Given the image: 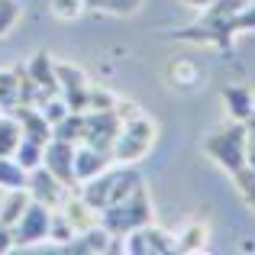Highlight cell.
<instances>
[{
  "mask_svg": "<svg viewBox=\"0 0 255 255\" xmlns=\"http://www.w3.org/2000/svg\"><path fill=\"white\" fill-rule=\"evenodd\" d=\"M139 184H142V178H139V171L132 168V165L104 168L97 178H91V181H84V184H81V197L100 213L104 207H110V204H117V200L129 197Z\"/></svg>",
  "mask_w": 255,
  "mask_h": 255,
  "instance_id": "1",
  "label": "cell"
},
{
  "mask_svg": "<svg viewBox=\"0 0 255 255\" xmlns=\"http://www.w3.org/2000/svg\"><path fill=\"white\" fill-rule=\"evenodd\" d=\"M97 223L107 226L113 236H126V233H132V230L149 226L152 223V200H149L145 184H139L129 197H123V200H117V204L104 207Z\"/></svg>",
  "mask_w": 255,
  "mask_h": 255,
  "instance_id": "2",
  "label": "cell"
},
{
  "mask_svg": "<svg viewBox=\"0 0 255 255\" xmlns=\"http://www.w3.org/2000/svg\"><path fill=\"white\" fill-rule=\"evenodd\" d=\"M155 145V123L142 113L123 120L117 132V142H113V162L117 165H136L139 158L149 155V149Z\"/></svg>",
  "mask_w": 255,
  "mask_h": 255,
  "instance_id": "3",
  "label": "cell"
},
{
  "mask_svg": "<svg viewBox=\"0 0 255 255\" xmlns=\"http://www.w3.org/2000/svg\"><path fill=\"white\" fill-rule=\"evenodd\" d=\"M246 149H249V129H246V123H239V120H233L230 126L217 129L213 136H207V142H204V152L217 165H223L230 174H236L246 165Z\"/></svg>",
  "mask_w": 255,
  "mask_h": 255,
  "instance_id": "4",
  "label": "cell"
},
{
  "mask_svg": "<svg viewBox=\"0 0 255 255\" xmlns=\"http://www.w3.org/2000/svg\"><path fill=\"white\" fill-rule=\"evenodd\" d=\"M123 126L120 113L113 110H84V136L81 142L94 145V149H104L113 155V142H117V132Z\"/></svg>",
  "mask_w": 255,
  "mask_h": 255,
  "instance_id": "5",
  "label": "cell"
},
{
  "mask_svg": "<svg viewBox=\"0 0 255 255\" xmlns=\"http://www.w3.org/2000/svg\"><path fill=\"white\" fill-rule=\"evenodd\" d=\"M49 223H52V207L29 200V207L23 210V217L13 226V239H16V249H29V246L49 239Z\"/></svg>",
  "mask_w": 255,
  "mask_h": 255,
  "instance_id": "6",
  "label": "cell"
},
{
  "mask_svg": "<svg viewBox=\"0 0 255 255\" xmlns=\"http://www.w3.org/2000/svg\"><path fill=\"white\" fill-rule=\"evenodd\" d=\"M75 145L78 142H68V139H58L52 136L42 149V165L62 181L65 187H75Z\"/></svg>",
  "mask_w": 255,
  "mask_h": 255,
  "instance_id": "7",
  "label": "cell"
},
{
  "mask_svg": "<svg viewBox=\"0 0 255 255\" xmlns=\"http://www.w3.org/2000/svg\"><path fill=\"white\" fill-rule=\"evenodd\" d=\"M26 191H29V197L32 200H39V204H45V207H62V200L68 197V187L62 184V181L55 178L45 165H39V168H32V171H26Z\"/></svg>",
  "mask_w": 255,
  "mask_h": 255,
  "instance_id": "8",
  "label": "cell"
},
{
  "mask_svg": "<svg viewBox=\"0 0 255 255\" xmlns=\"http://www.w3.org/2000/svg\"><path fill=\"white\" fill-rule=\"evenodd\" d=\"M113 165V155L104 149H94V145L87 142H78L75 145V181L78 184H84V181L97 178L104 168H110Z\"/></svg>",
  "mask_w": 255,
  "mask_h": 255,
  "instance_id": "9",
  "label": "cell"
},
{
  "mask_svg": "<svg viewBox=\"0 0 255 255\" xmlns=\"http://www.w3.org/2000/svg\"><path fill=\"white\" fill-rule=\"evenodd\" d=\"M10 113L19 120V126H23V136L36 139V142H42V145L52 139V123L42 117V110H39V107H26V104H19V107H13Z\"/></svg>",
  "mask_w": 255,
  "mask_h": 255,
  "instance_id": "10",
  "label": "cell"
},
{
  "mask_svg": "<svg viewBox=\"0 0 255 255\" xmlns=\"http://www.w3.org/2000/svg\"><path fill=\"white\" fill-rule=\"evenodd\" d=\"M62 213L68 217V223L75 226V233H81V230H87V226H94L100 220V213L94 210L91 204L81 197V194H68V197L62 200Z\"/></svg>",
  "mask_w": 255,
  "mask_h": 255,
  "instance_id": "11",
  "label": "cell"
},
{
  "mask_svg": "<svg viewBox=\"0 0 255 255\" xmlns=\"http://www.w3.org/2000/svg\"><path fill=\"white\" fill-rule=\"evenodd\" d=\"M29 191L26 187H13V191L0 194V226H16V220L23 217V210L29 207Z\"/></svg>",
  "mask_w": 255,
  "mask_h": 255,
  "instance_id": "12",
  "label": "cell"
},
{
  "mask_svg": "<svg viewBox=\"0 0 255 255\" xmlns=\"http://www.w3.org/2000/svg\"><path fill=\"white\" fill-rule=\"evenodd\" d=\"M223 100H226V110H230L233 120H239V123H246V120L255 113V100H252V91L249 87H223Z\"/></svg>",
  "mask_w": 255,
  "mask_h": 255,
  "instance_id": "13",
  "label": "cell"
},
{
  "mask_svg": "<svg viewBox=\"0 0 255 255\" xmlns=\"http://www.w3.org/2000/svg\"><path fill=\"white\" fill-rule=\"evenodd\" d=\"M26 71H29V78L36 81L42 91L49 94H58V78H55V62H52L45 52H39V55H32L29 62H26Z\"/></svg>",
  "mask_w": 255,
  "mask_h": 255,
  "instance_id": "14",
  "label": "cell"
},
{
  "mask_svg": "<svg viewBox=\"0 0 255 255\" xmlns=\"http://www.w3.org/2000/svg\"><path fill=\"white\" fill-rule=\"evenodd\" d=\"M23 139V126L13 113H3L0 110V155H13Z\"/></svg>",
  "mask_w": 255,
  "mask_h": 255,
  "instance_id": "15",
  "label": "cell"
},
{
  "mask_svg": "<svg viewBox=\"0 0 255 255\" xmlns=\"http://www.w3.org/2000/svg\"><path fill=\"white\" fill-rule=\"evenodd\" d=\"M26 187V168L13 155H0V191Z\"/></svg>",
  "mask_w": 255,
  "mask_h": 255,
  "instance_id": "16",
  "label": "cell"
},
{
  "mask_svg": "<svg viewBox=\"0 0 255 255\" xmlns=\"http://www.w3.org/2000/svg\"><path fill=\"white\" fill-rule=\"evenodd\" d=\"M42 149H45L42 142L23 136V139H19V145H16V152H13V158H16L26 171H32V168H39V165H42Z\"/></svg>",
  "mask_w": 255,
  "mask_h": 255,
  "instance_id": "17",
  "label": "cell"
},
{
  "mask_svg": "<svg viewBox=\"0 0 255 255\" xmlns=\"http://www.w3.org/2000/svg\"><path fill=\"white\" fill-rule=\"evenodd\" d=\"M13 107H19V81H16V68L0 71V110L10 113Z\"/></svg>",
  "mask_w": 255,
  "mask_h": 255,
  "instance_id": "18",
  "label": "cell"
},
{
  "mask_svg": "<svg viewBox=\"0 0 255 255\" xmlns=\"http://www.w3.org/2000/svg\"><path fill=\"white\" fill-rule=\"evenodd\" d=\"M52 136L68 139V142H81V136H84V113H75V110H71L65 120H58V123L52 126Z\"/></svg>",
  "mask_w": 255,
  "mask_h": 255,
  "instance_id": "19",
  "label": "cell"
},
{
  "mask_svg": "<svg viewBox=\"0 0 255 255\" xmlns=\"http://www.w3.org/2000/svg\"><path fill=\"white\" fill-rule=\"evenodd\" d=\"M204 239H207V226L204 223H194L174 239V252H200L204 249Z\"/></svg>",
  "mask_w": 255,
  "mask_h": 255,
  "instance_id": "20",
  "label": "cell"
},
{
  "mask_svg": "<svg viewBox=\"0 0 255 255\" xmlns=\"http://www.w3.org/2000/svg\"><path fill=\"white\" fill-rule=\"evenodd\" d=\"M145 233V249H149V255H168L174 252V236H168L165 230H155V226H142Z\"/></svg>",
  "mask_w": 255,
  "mask_h": 255,
  "instance_id": "21",
  "label": "cell"
},
{
  "mask_svg": "<svg viewBox=\"0 0 255 255\" xmlns=\"http://www.w3.org/2000/svg\"><path fill=\"white\" fill-rule=\"evenodd\" d=\"M91 10H110V13H120V16H126V13H136L139 6H142V0H84Z\"/></svg>",
  "mask_w": 255,
  "mask_h": 255,
  "instance_id": "22",
  "label": "cell"
},
{
  "mask_svg": "<svg viewBox=\"0 0 255 255\" xmlns=\"http://www.w3.org/2000/svg\"><path fill=\"white\" fill-rule=\"evenodd\" d=\"M78 233H75V226L68 223V217L65 213H52V223H49V239L52 243H68V239H75Z\"/></svg>",
  "mask_w": 255,
  "mask_h": 255,
  "instance_id": "23",
  "label": "cell"
},
{
  "mask_svg": "<svg viewBox=\"0 0 255 255\" xmlns=\"http://www.w3.org/2000/svg\"><path fill=\"white\" fill-rule=\"evenodd\" d=\"M233 178H236V184L243 187V197H246V204H249L252 210H255V168H249V165H243V168H239L236 174H233Z\"/></svg>",
  "mask_w": 255,
  "mask_h": 255,
  "instance_id": "24",
  "label": "cell"
},
{
  "mask_svg": "<svg viewBox=\"0 0 255 255\" xmlns=\"http://www.w3.org/2000/svg\"><path fill=\"white\" fill-rule=\"evenodd\" d=\"M84 10H87L84 0H52V13L58 19H78Z\"/></svg>",
  "mask_w": 255,
  "mask_h": 255,
  "instance_id": "25",
  "label": "cell"
},
{
  "mask_svg": "<svg viewBox=\"0 0 255 255\" xmlns=\"http://www.w3.org/2000/svg\"><path fill=\"white\" fill-rule=\"evenodd\" d=\"M16 19H19V3L16 0H0V39L16 26Z\"/></svg>",
  "mask_w": 255,
  "mask_h": 255,
  "instance_id": "26",
  "label": "cell"
},
{
  "mask_svg": "<svg viewBox=\"0 0 255 255\" xmlns=\"http://www.w3.org/2000/svg\"><path fill=\"white\" fill-rule=\"evenodd\" d=\"M13 249H16L13 230H10V226H0V255H6V252H13Z\"/></svg>",
  "mask_w": 255,
  "mask_h": 255,
  "instance_id": "27",
  "label": "cell"
},
{
  "mask_svg": "<svg viewBox=\"0 0 255 255\" xmlns=\"http://www.w3.org/2000/svg\"><path fill=\"white\" fill-rule=\"evenodd\" d=\"M187 3H191V6H210L213 0H187Z\"/></svg>",
  "mask_w": 255,
  "mask_h": 255,
  "instance_id": "28",
  "label": "cell"
},
{
  "mask_svg": "<svg viewBox=\"0 0 255 255\" xmlns=\"http://www.w3.org/2000/svg\"><path fill=\"white\" fill-rule=\"evenodd\" d=\"M252 3H255V0H252Z\"/></svg>",
  "mask_w": 255,
  "mask_h": 255,
  "instance_id": "29",
  "label": "cell"
}]
</instances>
